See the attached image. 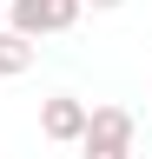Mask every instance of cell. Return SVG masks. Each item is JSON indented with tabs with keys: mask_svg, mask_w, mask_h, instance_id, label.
<instances>
[{
	"mask_svg": "<svg viewBox=\"0 0 152 159\" xmlns=\"http://www.w3.org/2000/svg\"><path fill=\"white\" fill-rule=\"evenodd\" d=\"M7 7V27H20L27 40H46V33H66V27H80V0H0Z\"/></svg>",
	"mask_w": 152,
	"mask_h": 159,
	"instance_id": "cell-1",
	"label": "cell"
},
{
	"mask_svg": "<svg viewBox=\"0 0 152 159\" xmlns=\"http://www.w3.org/2000/svg\"><path fill=\"white\" fill-rule=\"evenodd\" d=\"M40 133L53 139V146H80V133H86V99L46 93V99H40Z\"/></svg>",
	"mask_w": 152,
	"mask_h": 159,
	"instance_id": "cell-2",
	"label": "cell"
},
{
	"mask_svg": "<svg viewBox=\"0 0 152 159\" xmlns=\"http://www.w3.org/2000/svg\"><path fill=\"white\" fill-rule=\"evenodd\" d=\"M86 133H93V139H126V146H132L139 119H132L126 106H86Z\"/></svg>",
	"mask_w": 152,
	"mask_h": 159,
	"instance_id": "cell-3",
	"label": "cell"
},
{
	"mask_svg": "<svg viewBox=\"0 0 152 159\" xmlns=\"http://www.w3.org/2000/svg\"><path fill=\"white\" fill-rule=\"evenodd\" d=\"M33 66V40L20 33V27H7V20H0V80H20Z\"/></svg>",
	"mask_w": 152,
	"mask_h": 159,
	"instance_id": "cell-4",
	"label": "cell"
},
{
	"mask_svg": "<svg viewBox=\"0 0 152 159\" xmlns=\"http://www.w3.org/2000/svg\"><path fill=\"white\" fill-rule=\"evenodd\" d=\"M80 159H132V146H126V139H93V133H80Z\"/></svg>",
	"mask_w": 152,
	"mask_h": 159,
	"instance_id": "cell-5",
	"label": "cell"
},
{
	"mask_svg": "<svg viewBox=\"0 0 152 159\" xmlns=\"http://www.w3.org/2000/svg\"><path fill=\"white\" fill-rule=\"evenodd\" d=\"M80 7H93V13H112V7H126V0H80Z\"/></svg>",
	"mask_w": 152,
	"mask_h": 159,
	"instance_id": "cell-6",
	"label": "cell"
},
{
	"mask_svg": "<svg viewBox=\"0 0 152 159\" xmlns=\"http://www.w3.org/2000/svg\"><path fill=\"white\" fill-rule=\"evenodd\" d=\"M0 20H7V7H0Z\"/></svg>",
	"mask_w": 152,
	"mask_h": 159,
	"instance_id": "cell-7",
	"label": "cell"
}]
</instances>
